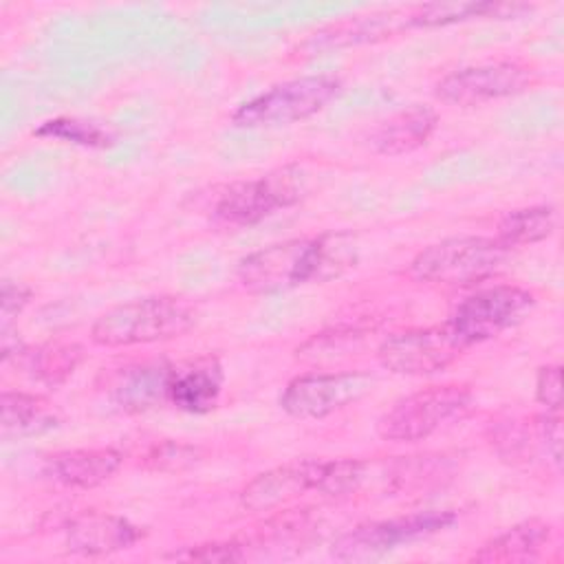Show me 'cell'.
Wrapping results in <instances>:
<instances>
[{"instance_id": "6da1fadb", "label": "cell", "mask_w": 564, "mask_h": 564, "mask_svg": "<svg viewBox=\"0 0 564 564\" xmlns=\"http://www.w3.org/2000/svg\"><path fill=\"white\" fill-rule=\"evenodd\" d=\"M357 247L350 234L293 238L249 253L238 264V280L253 293H278L311 282H328L350 269Z\"/></svg>"}, {"instance_id": "7a4b0ae2", "label": "cell", "mask_w": 564, "mask_h": 564, "mask_svg": "<svg viewBox=\"0 0 564 564\" xmlns=\"http://www.w3.org/2000/svg\"><path fill=\"white\" fill-rule=\"evenodd\" d=\"M366 478L361 460H302L258 474L240 494L242 507L249 511H269L289 505L308 491L319 496H346Z\"/></svg>"}, {"instance_id": "3957f363", "label": "cell", "mask_w": 564, "mask_h": 564, "mask_svg": "<svg viewBox=\"0 0 564 564\" xmlns=\"http://www.w3.org/2000/svg\"><path fill=\"white\" fill-rule=\"evenodd\" d=\"M194 324L196 311L187 300L152 295L101 313L90 328V339L104 348H126L181 337Z\"/></svg>"}, {"instance_id": "277c9868", "label": "cell", "mask_w": 564, "mask_h": 564, "mask_svg": "<svg viewBox=\"0 0 564 564\" xmlns=\"http://www.w3.org/2000/svg\"><path fill=\"white\" fill-rule=\"evenodd\" d=\"M498 238L460 236L425 247L410 264V273L430 284L467 286L494 275L509 256Z\"/></svg>"}, {"instance_id": "5b68a950", "label": "cell", "mask_w": 564, "mask_h": 564, "mask_svg": "<svg viewBox=\"0 0 564 564\" xmlns=\"http://www.w3.org/2000/svg\"><path fill=\"white\" fill-rule=\"evenodd\" d=\"M341 90L335 75H306L282 82L247 99L231 115L238 128H273L304 121L326 108Z\"/></svg>"}, {"instance_id": "8992f818", "label": "cell", "mask_w": 564, "mask_h": 564, "mask_svg": "<svg viewBox=\"0 0 564 564\" xmlns=\"http://www.w3.org/2000/svg\"><path fill=\"white\" fill-rule=\"evenodd\" d=\"M471 403V392L460 383L430 386L397 401L379 421L377 432L386 441L414 443L432 436L445 423L460 416Z\"/></svg>"}, {"instance_id": "52a82bcc", "label": "cell", "mask_w": 564, "mask_h": 564, "mask_svg": "<svg viewBox=\"0 0 564 564\" xmlns=\"http://www.w3.org/2000/svg\"><path fill=\"white\" fill-rule=\"evenodd\" d=\"M535 306V295L522 286L496 284L478 289L456 304L447 324L458 339L471 348L474 344L498 337L518 326Z\"/></svg>"}, {"instance_id": "ba28073f", "label": "cell", "mask_w": 564, "mask_h": 564, "mask_svg": "<svg viewBox=\"0 0 564 564\" xmlns=\"http://www.w3.org/2000/svg\"><path fill=\"white\" fill-rule=\"evenodd\" d=\"M300 198V176L284 167L256 178L236 181L218 196L214 220L225 227H251Z\"/></svg>"}, {"instance_id": "9c48e42d", "label": "cell", "mask_w": 564, "mask_h": 564, "mask_svg": "<svg viewBox=\"0 0 564 564\" xmlns=\"http://www.w3.org/2000/svg\"><path fill=\"white\" fill-rule=\"evenodd\" d=\"M467 346L447 322L427 328H410L386 337L377 350L381 366L397 375H432L454 364Z\"/></svg>"}, {"instance_id": "30bf717a", "label": "cell", "mask_w": 564, "mask_h": 564, "mask_svg": "<svg viewBox=\"0 0 564 564\" xmlns=\"http://www.w3.org/2000/svg\"><path fill=\"white\" fill-rule=\"evenodd\" d=\"M454 522H456V513L452 511H419V513L368 522L341 535L333 546V555L337 560L377 557L397 549L399 544L434 535Z\"/></svg>"}, {"instance_id": "8fae6325", "label": "cell", "mask_w": 564, "mask_h": 564, "mask_svg": "<svg viewBox=\"0 0 564 564\" xmlns=\"http://www.w3.org/2000/svg\"><path fill=\"white\" fill-rule=\"evenodd\" d=\"M366 372H308L291 379L280 394V408L295 419H324L355 401L370 388Z\"/></svg>"}, {"instance_id": "7c38bea8", "label": "cell", "mask_w": 564, "mask_h": 564, "mask_svg": "<svg viewBox=\"0 0 564 564\" xmlns=\"http://www.w3.org/2000/svg\"><path fill=\"white\" fill-rule=\"evenodd\" d=\"M531 73L518 62H487L452 70L436 84V97L452 106H480L522 93Z\"/></svg>"}, {"instance_id": "4fadbf2b", "label": "cell", "mask_w": 564, "mask_h": 564, "mask_svg": "<svg viewBox=\"0 0 564 564\" xmlns=\"http://www.w3.org/2000/svg\"><path fill=\"white\" fill-rule=\"evenodd\" d=\"M494 443L500 456L509 460H529L538 452L544 454L557 469L562 465V416L546 412L531 423H505L496 430Z\"/></svg>"}, {"instance_id": "5bb4252c", "label": "cell", "mask_w": 564, "mask_h": 564, "mask_svg": "<svg viewBox=\"0 0 564 564\" xmlns=\"http://www.w3.org/2000/svg\"><path fill=\"white\" fill-rule=\"evenodd\" d=\"M172 366L167 361L128 364L106 381L110 399L126 412H145L167 401V381Z\"/></svg>"}, {"instance_id": "9a60e30c", "label": "cell", "mask_w": 564, "mask_h": 564, "mask_svg": "<svg viewBox=\"0 0 564 564\" xmlns=\"http://www.w3.org/2000/svg\"><path fill=\"white\" fill-rule=\"evenodd\" d=\"M223 390V368L212 355L172 366L167 381V401L189 414L209 412Z\"/></svg>"}, {"instance_id": "2e32d148", "label": "cell", "mask_w": 564, "mask_h": 564, "mask_svg": "<svg viewBox=\"0 0 564 564\" xmlns=\"http://www.w3.org/2000/svg\"><path fill=\"white\" fill-rule=\"evenodd\" d=\"M121 460L123 456L110 447L66 449L44 460V476L62 487L93 489L110 480L119 471Z\"/></svg>"}, {"instance_id": "e0dca14e", "label": "cell", "mask_w": 564, "mask_h": 564, "mask_svg": "<svg viewBox=\"0 0 564 564\" xmlns=\"http://www.w3.org/2000/svg\"><path fill=\"white\" fill-rule=\"evenodd\" d=\"M141 535V529L126 518L84 513L66 527V546L79 555H106L132 546Z\"/></svg>"}, {"instance_id": "ac0fdd59", "label": "cell", "mask_w": 564, "mask_h": 564, "mask_svg": "<svg viewBox=\"0 0 564 564\" xmlns=\"http://www.w3.org/2000/svg\"><path fill=\"white\" fill-rule=\"evenodd\" d=\"M436 112L430 106H410L386 121H381L370 134V148L377 154L399 156L427 143L436 128Z\"/></svg>"}, {"instance_id": "d6986e66", "label": "cell", "mask_w": 564, "mask_h": 564, "mask_svg": "<svg viewBox=\"0 0 564 564\" xmlns=\"http://www.w3.org/2000/svg\"><path fill=\"white\" fill-rule=\"evenodd\" d=\"M2 436L4 438H26L44 434L59 425V414L42 397L31 392H2Z\"/></svg>"}, {"instance_id": "ffe728a7", "label": "cell", "mask_w": 564, "mask_h": 564, "mask_svg": "<svg viewBox=\"0 0 564 564\" xmlns=\"http://www.w3.org/2000/svg\"><path fill=\"white\" fill-rule=\"evenodd\" d=\"M551 527L542 520H524L505 533L485 542L471 562H527L533 560L549 542Z\"/></svg>"}, {"instance_id": "44dd1931", "label": "cell", "mask_w": 564, "mask_h": 564, "mask_svg": "<svg viewBox=\"0 0 564 564\" xmlns=\"http://www.w3.org/2000/svg\"><path fill=\"white\" fill-rule=\"evenodd\" d=\"M529 11L527 4L509 2H430L410 11V26H445L471 18H516Z\"/></svg>"}, {"instance_id": "7402d4cb", "label": "cell", "mask_w": 564, "mask_h": 564, "mask_svg": "<svg viewBox=\"0 0 564 564\" xmlns=\"http://www.w3.org/2000/svg\"><path fill=\"white\" fill-rule=\"evenodd\" d=\"M31 377L48 388L62 386L84 359L82 346L73 341H48L31 352H22Z\"/></svg>"}, {"instance_id": "603a6c76", "label": "cell", "mask_w": 564, "mask_h": 564, "mask_svg": "<svg viewBox=\"0 0 564 564\" xmlns=\"http://www.w3.org/2000/svg\"><path fill=\"white\" fill-rule=\"evenodd\" d=\"M555 225L557 214L551 205L522 207L502 216L496 238L509 249L520 245H533L549 238L555 231Z\"/></svg>"}, {"instance_id": "cb8c5ba5", "label": "cell", "mask_w": 564, "mask_h": 564, "mask_svg": "<svg viewBox=\"0 0 564 564\" xmlns=\"http://www.w3.org/2000/svg\"><path fill=\"white\" fill-rule=\"evenodd\" d=\"M35 134L46 139H62L84 148H110L115 143V137L106 128L84 119H75V117H57V119L44 121L35 130Z\"/></svg>"}, {"instance_id": "d4e9b609", "label": "cell", "mask_w": 564, "mask_h": 564, "mask_svg": "<svg viewBox=\"0 0 564 564\" xmlns=\"http://www.w3.org/2000/svg\"><path fill=\"white\" fill-rule=\"evenodd\" d=\"M535 399L546 412H560L562 405V368L557 364L542 366L535 379Z\"/></svg>"}, {"instance_id": "484cf974", "label": "cell", "mask_w": 564, "mask_h": 564, "mask_svg": "<svg viewBox=\"0 0 564 564\" xmlns=\"http://www.w3.org/2000/svg\"><path fill=\"white\" fill-rule=\"evenodd\" d=\"M176 560H198V562H229L240 560V546L236 542H214V544H198L178 553H172Z\"/></svg>"}, {"instance_id": "4316f807", "label": "cell", "mask_w": 564, "mask_h": 564, "mask_svg": "<svg viewBox=\"0 0 564 564\" xmlns=\"http://www.w3.org/2000/svg\"><path fill=\"white\" fill-rule=\"evenodd\" d=\"M31 297V289L22 282H2V293H0V306H2V330L9 328V322L22 313Z\"/></svg>"}]
</instances>
